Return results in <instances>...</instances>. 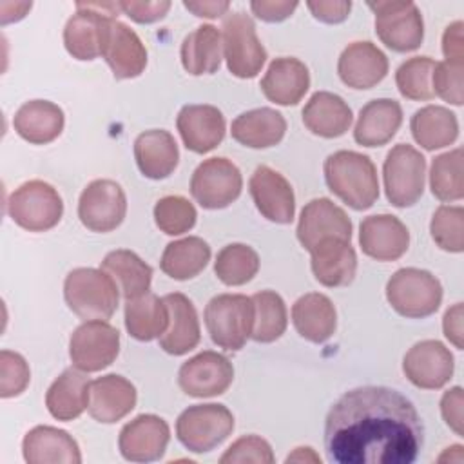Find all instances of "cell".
Here are the masks:
<instances>
[{
	"label": "cell",
	"instance_id": "38",
	"mask_svg": "<svg viewBox=\"0 0 464 464\" xmlns=\"http://www.w3.org/2000/svg\"><path fill=\"white\" fill-rule=\"evenodd\" d=\"M413 140L426 150L451 145L459 136L457 116L442 105H426L413 112L410 120Z\"/></svg>",
	"mask_w": 464,
	"mask_h": 464
},
{
	"label": "cell",
	"instance_id": "44",
	"mask_svg": "<svg viewBox=\"0 0 464 464\" xmlns=\"http://www.w3.org/2000/svg\"><path fill=\"white\" fill-rule=\"evenodd\" d=\"M435 63L437 62L430 56H413L402 62L395 71V83L399 92L413 102L431 100L435 96L431 87Z\"/></svg>",
	"mask_w": 464,
	"mask_h": 464
},
{
	"label": "cell",
	"instance_id": "33",
	"mask_svg": "<svg viewBox=\"0 0 464 464\" xmlns=\"http://www.w3.org/2000/svg\"><path fill=\"white\" fill-rule=\"evenodd\" d=\"M63 123V111L49 100H29L20 105L13 118L16 134L33 145L54 141L62 134Z\"/></svg>",
	"mask_w": 464,
	"mask_h": 464
},
{
	"label": "cell",
	"instance_id": "9",
	"mask_svg": "<svg viewBox=\"0 0 464 464\" xmlns=\"http://www.w3.org/2000/svg\"><path fill=\"white\" fill-rule=\"evenodd\" d=\"M120 11V2H78L76 13L63 27V45L67 53L82 62L102 56L107 20L116 18Z\"/></svg>",
	"mask_w": 464,
	"mask_h": 464
},
{
	"label": "cell",
	"instance_id": "8",
	"mask_svg": "<svg viewBox=\"0 0 464 464\" xmlns=\"http://www.w3.org/2000/svg\"><path fill=\"white\" fill-rule=\"evenodd\" d=\"M223 58L236 78H254L266 62V49L257 38L254 20L243 13H227L221 24Z\"/></svg>",
	"mask_w": 464,
	"mask_h": 464
},
{
	"label": "cell",
	"instance_id": "16",
	"mask_svg": "<svg viewBox=\"0 0 464 464\" xmlns=\"http://www.w3.org/2000/svg\"><path fill=\"white\" fill-rule=\"evenodd\" d=\"M455 359L450 348L437 339L415 343L402 359V372L408 381L422 390H439L453 375Z\"/></svg>",
	"mask_w": 464,
	"mask_h": 464
},
{
	"label": "cell",
	"instance_id": "24",
	"mask_svg": "<svg viewBox=\"0 0 464 464\" xmlns=\"http://www.w3.org/2000/svg\"><path fill=\"white\" fill-rule=\"evenodd\" d=\"M310 266L323 286H346L355 277L357 254L350 241L326 237L310 250Z\"/></svg>",
	"mask_w": 464,
	"mask_h": 464
},
{
	"label": "cell",
	"instance_id": "20",
	"mask_svg": "<svg viewBox=\"0 0 464 464\" xmlns=\"http://www.w3.org/2000/svg\"><path fill=\"white\" fill-rule=\"evenodd\" d=\"M297 241L304 250H312L326 237L352 239V221L348 214L328 198H315L308 201L297 221Z\"/></svg>",
	"mask_w": 464,
	"mask_h": 464
},
{
	"label": "cell",
	"instance_id": "47",
	"mask_svg": "<svg viewBox=\"0 0 464 464\" xmlns=\"http://www.w3.org/2000/svg\"><path fill=\"white\" fill-rule=\"evenodd\" d=\"M31 381L27 361L11 350L0 352V397L9 399L25 392Z\"/></svg>",
	"mask_w": 464,
	"mask_h": 464
},
{
	"label": "cell",
	"instance_id": "37",
	"mask_svg": "<svg viewBox=\"0 0 464 464\" xmlns=\"http://www.w3.org/2000/svg\"><path fill=\"white\" fill-rule=\"evenodd\" d=\"M221 33L210 24L196 27L183 38L181 65L192 76L212 74L219 69L223 58Z\"/></svg>",
	"mask_w": 464,
	"mask_h": 464
},
{
	"label": "cell",
	"instance_id": "1",
	"mask_svg": "<svg viewBox=\"0 0 464 464\" xmlns=\"http://www.w3.org/2000/svg\"><path fill=\"white\" fill-rule=\"evenodd\" d=\"M424 446L413 402L388 386L343 393L324 419V450L335 464H411Z\"/></svg>",
	"mask_w": 464,
	"mask_h": 464
},
{
	"label": "cell",
	"instance_id": "28",
	"mask_svg": "<svg viewBox=\"0 0 464 464\" xmlns=\"http://www.w3.org/2000/svg\"><path fill=\"white\" fill-rule=\"evenodd\" d=\"M24 460L29 464H80L78 442L54 426H34L22 440Z\"/></svg>",
	"mask_w": 464,
	"mask_h": 464
},
{
	"label": "cell",
	"instance_id": "41",
	"mask_svg": "<svg viewBox=\"0 0 464 464\" xmlns=\"http://www.w3.org/2000/svg\"><path fill=\"white\" fill-rule=\"evenodd\" d=\"M254 301V328L250 339L256 343L277 341L288 324L286 304L274 290H261L252 295Z\"/></svg>",
	"mask_w": 464,
	"mask_h": 464
},
{
	"label": "cell",
	"instance_id": "56",
	"mask_svg": "<svg viewBox=\"0 0 464 464\" xmlns=\"http://www.w3.org/2000/svg\"><path fill=\"white\" fill-rule=\"evenodd\" d=\"M183 7L188 9L190 13H194L199 18H218L227 14V11L230 9L228 2H216V0H203V2H183Z\"/></svg>",
	"mask_w": 464,
	"mask_h": 464
},
{
	"label": "cell",
	"instance_id": "22",
	"mask_svg": "<svg viewBox=\"0 0 464 464\" xmlns=\"http://www.w3.org/2000/svg\"><path fill=\"white\" fill-rule=\"evenodd\" d=\"M359 245L372 259L395 261L406 254L410 232L397 216L373 214L359 225Z\"/></svg>",
	"mask_w": 464,
	"mask_h": 464
},
{
	"label": "cell",
	"instance_id": "50",
	"mask_svg": "<svg viewBox=\"0 0 464 464\" xmlns=\"http://www.w3.org/2000/svg\"><path fill=\"white\" fill-rule=\"evenodd\" d=\"M462 388L453 386L448 392H444L440 399V413L444 422L457 433L464 435V417H462Z\"/></svg>",
	"mask_w": 464,
	"mask_h": 464
},
{
	"label": "cell",
	"instance_id": "31",
	"mask_svg": "<svg viewBox=\"0 0 464 464\" xmlns=\"http://www.w3.org/2000/svg\"><path fill=\"white\" fill-rule=\"evenodd\" d=\"M402 123L401 103L392 98H377L368 102L353 127V140L362 147L386 145Z\"/></svg>",
	"mask_w": 464,
	"mask_h": 464
},
{
	"label": "cell",
	"instance_id": "18",
	"mask_svg": "<svg viewBox=\"0 0 464 464\" xmlns=\"http://www.w3.org/2000/svg\"><path fill=\"white\" fill-rule=\"evenodd\" d=\"M102 58L116 80L140 76L147 67V49L140 36L123 22L109 18L105 25Z\"/></svg>",
	"mask_w": 464,
	"mask_h": 464
},
{
	"label": "cell",
	"instance_id": "57",
	"mask_svg": "<svg viewBox=\"0 0 464 464\" xmlns=\"http://www.w3.org/2000/svg\"><path fill=\"white\" fill-rule=\"evenodd\" d=\"M292 460H297V462L310 460V462H319L321 464V457L315 455L314 450L308 448V446L306 448H295V451L286 457V462H292Z\"/></svg>",
	"mask_w": 464,
	"mask_h": 464
},
{
	"label": "cell",
	"instance_id": "48",
	"mask_svg": "<svg viewBox=\"0 0 464 464\" xmlns=\"http://www.w3.org/2000/svg\"><path fill=\"white\" fill-rule=\"evenodd\" d=\"M276 460L270 444L259 435H245L232 442L225 453L219 457L221 464H272Z\"/></svg>",
	"mask_w": 464,
	"mask_h": 464
},
{
	"label": "cell",
	"instance_id": "25",
	"mask_svg": "<svg viewBox=\"0 0 464 464\" xmlns=\"http://www.w3.org/2000/svg\"><path fill=\"white\" fill-rule=\"evenodd\" d=\"M136 399V388L129 379L118 373H107L91 382L87 410L94 420L112 424L134 410Z\"/></svg>",
	"mask_w": 464,
	"mask_h": 464
},
{
	"label": "cell",
	"instance_id": "40",
	"mask_svg": "<svg viewBox=\"0 0 464 464\" xmlns=\"http://www.w3.org/2000/svg\"><path fill=\"white\" fill-rule=\"evenodd\" d=\"M210 261V246L198 236H188L172 241L165 246L160 268L163 274L176 281H187L196 277Z\"/></svg>",
	"mask_w": 464,
	"mask_h": 464
},
{
	"label": "cell",
	"instance_id": "15",
	"mask_svg": "<svg viewBox=\"0 0 464 464\" xmlns=\"http://www.w3.org/2000/svg\"><path fill=\"white\" fill-rule=\"evenodd\" d=\"M234 381V366L223 353L205 350L179 366L178 384L183 393L196 399L225 393Z\"/></svg>",
	"mask_w": 464,
	"mask_h": 464
},
{
	"label": "cell",
	"instance_id": "53",
	"mask_svg": "<svg viewBox=\"0 0 464 464\" xmlns=\"http://www.w3.org/2000/svg\"><path fill=\"white\" fill-rule=\"evenodd\" d=\"M306 7L314 14V18H317L319 22L341 24L348 18L350 9H352V2H348V0H341V2L319 0V2H306Z\"/></svg>",
	"mask_w": 464,
	"mask_h": 464
},
{
	"label": "cell",
	"instance_id": "36",
	"mask_svg": "<svg viewBox=\"0 0 464 464\" xmlns=\"http://www.w3.org/2000/svg\"><path fill=\"white\" fill-rule=\"evenodd\" d=\"M100 268L114 279L125 301L150 292L152 268L132 250L118 248L109 252Z\"/></svg>",
	"mask_w": 464,
	"mask_h": 464
},
{
	"label": "cell",
	"instance_id": "43",
	"mask_svg": "<svg viewBox=\"0 0 464 464\" xmlns=\"http://www.w3.org/2000/svg\"><path fill=\"white\" fill-rule=\"evenodd\" d=\"M430 188L431 194L440 201H460L464 198L460 147L433 158L430 167Z\"/></svg>",
	"mask_w": 464,
	"mask_h": 464
},
{
	"label": "cell",
	"instance_id": "46",
	"mask_svg": "<svg viewBox=\"0 0 464 464\" xmlns=\"http://www.w3.org/2000/svg\"><path fill=\"white\" fill-rule=\"evenodd\" d=\"M196 208L183 196H163L154 205L156 227L167 236H181L196 225Z\"/></svg>",
	"mask_w": 464,
	"mask_h": 464
},
{
	"label": "cell",
	"instance_id": "39",
	"mask_svg": "<svg viewBox=\"0 0 464 464\" xmlns=\"http://www.w3.org/2000/svg\"><path fill=\"white\" fill-rule=\"evenodd\" d=\"M169 326V308L163 297L147 292L125 301V328L136 341L160 339Z\"/></svg>",
	"mask_w": 464,
	"mask_h": 464
},
{
	"label": "cell",
	"instance_id": "30",
	"mask_svg": "<svg viewBox=\"0 0 464 464\" xmlns=\"http://www.w3.org/2000/svg\"><path fill=\"white\" fill-rule=\"evenodd\" d=\"M91 381L85 372L78 368L63 370L49 386L45 393L47 411L56 420H74L89 408Z\"/></svg>",
	"mask_w": 464,
	"mask_h": 464
},
{
	"label": "cell",
	"instance_id": "54",
	"mask_svg": "<svg viewBox=\"0 0 464 464\" xmlns=\"http://www.w3.org/2000/svg\"><path fill=\"white\" fill-rule=\"evenodd\" d=\"M462 22L457 20L450 24L442 34V53L446 62L464 63V38H462Z\"/></svg>",
	"mask_w": 464,
	"mask_h": 464
},
{
	"label": "cell",
	"instance_id": "19",
	"mask_svg": "<svg viewBox=\"0 0 464 464\" xmlns=\"http://www.w3.org/2000/svg\"><path fill=\"white\" fill-rule=\"evenodd\" d=\"M257 212L272 223L286 225L295 214V196L290 181L277 170L259 165L248 181Z\"/></svg>",
	"mask_w": 464,
	"mask_h": 464
},
{
	"label": "cell",
	"instance_id": "35",
	"mask_svg": "<svg viewBox=\"0 0 464 464\" xmlns=\"http://www.w3.org/2000/svg\"><path fill=\"white\" fill-rule=\"evenodd\" d=\"M286 132L285 116L270 107L241 112L230 127L232 138L250 149H268L277 145Z\"/></svg>",
	"mask_w": 464,
	"mask_h": 464
},
{
	"label": "cell",
	"instance_id": "26",
	"mask_svg": "<svg viewBox=\"0 0 464 464\" xmlns=\"http://www.w3.org/2000/svg\"><path fill=\"white\" fill-rule=\"evenodd\" d=\"M169 308V326L160 337V348L170 355H185L201 339L199 319L192 301L179 292L163 295Z\"/></svg>",
	"mask_w": 464,
	"mask_h": 464
},
{
	"label": "cell",
	"instance_id": "42",
	"mask_svg": "<svg viewBox=\"0 0 464 464\" xmlns=\"http://www.w3.org/2000/svg\"><path fill=\"white\" fill-rule=\"evenodd\" d=\"M259 270L257 252L245 243L223 246L214 261V274L227 286H241L254 279Z\"/></svg>",
	"mask_w": 464,
	"mask_h": 464
},
{
	"label": "cell",
	"instance_id": "29",
	"mask_svg": "<svg viewBox=\"0 0 464 464\" xmlns=\"http://www.w3.org/2000/svg\"><path fill=\"white\" fill-rule=\"evenodd\" d=\"M134 160L140 172L149 179L169 178L179 161L174 136L163 129H150L134 140Z\"/></svg>",
	"mask_w": 464,
	"mask_h": 464
},
{
	"label": "cell",
	"instance_id": "49",
	"mask_svg": "<svg viewBox=\"0 0 464 464\" xmlns=\"http://www.w3.org/2000/svg\"><path fill=\"white\" fill-rule=\"evenodd\" d=\"M462 72L464 63L455 62H437L431 76L433 94L442 98L451 105H462Z\"/></svg>",
	"mask_w": 464,
	"mask_h": 464
},
{
	"label": "cell",
	"instance_id": "4",
	"mask_svg": "<svg viewBox=\"0 0 464 464\" xmlns=\"http://www.w3.org/2000/svg\"><path fill=\"white\" fill-rule=\"evenodd\" d=\"M203 319L214 344L237 352L254 328V301L243 294L214 295L205 306Z\"/></svg>",
	"mask_w": 464,
	"mask_h": 464
},
{
	"label": "cell",
	"instance_id": "6",
	"mask_svg": "<svg viewBox=\"0 0 464 464\" xmlns=\"http://www.w3.org/2000/svg\"><path fill=\"white\" fill-rule=\"evenodd\" d=\"M7 214L24 230L45 232L60 223L63 201L51 183L31 179L9 194Z\"/></svg>",
	"mask_w": 464,
	"mask_h": 464
},
{
	"label": "cell",
	"instance_id": "51",
	"mask_svg": "<svg viewBox=\"0 0 464 464\" xmlns=\"http://www.w3.org/2000/svg\"><path fill=\"white\" fill-rule=\"evenodd\" d=\"M120 9L138 24H152L167 14L170 2H120Z\"/></svg>",
	"mask_w": 464,
	"mask_h": 464
},
{
	"label": "cell",
	"instance_id": "45",
	"mask_svg": "<svg viewBox=\"0 0 464 464\" xmlns=\"http://www.w3.org/2000/svg\"><path fill=\"white\" fill-rule=\"evenodd\" d=\"M431 239L446 252L464 250V208L460 205H440L430 223Z\"/></svg>",
	"mask_w": 464,
	"mask_h": 464
},
{
	"label": "cell",
	"instance_id": "55",
	"mask_svg": "<svg viewBox=\"0 0 464 464\" xmlns=\"http://www.w3.org/2000/svg\"><path fill=\"white\" fill-rule=\"evenodd\" d=\"M462 317H464V312H462V303H455L453 306H450L442 317V330H444V335L446 339L457 348V350H462L464 348V343H462V337H464V330H462Z\"/></svg>",
	"mask_w": 464,
	"mask_h": 464
},
{
	"label": "cell",
	"instance_id": "34",
	"mask_svg": "<svg viewBox=\"0 0 464 464\" xmlns=\"http://www.w3.org/2000/svg\"><path fill=\"white\" fill-rule=\"evenodd\" d=\"M292 323L303 339L321 344L335 334L337 312L328 295L310 292L294 303Z\"/></svg>",
	"mask_w": 464,
	"mask_h": 464
},
{
	"label": "cell",
	"instance_id": "12",
	"mask_svg": "<svg viewBox=\"0 0 464 464\" xmlns=\"http://www.w3.org/2000/svg\"><path fill=\"white\" fill-rule=\"evenodd\" d=\"M120 353V332L103 319L83 321L69 339V357L74 368L92 373L114 362Z\"/></svg>",
	"mask_w": 464,
	"mask_h": 464
},
{
	"label": "cell",
	"instance_id": "17",
	"mask_svg": "<svg viewBox=\"0 0 464 464\" xmlns=\"http://www.w3.org/2000/svg\"><path fill=\"white\" fill-rule=\"evenodd\" d=\"M169 440L170 428L167 420L154 413H141L121 428L118 448L125 460L154 462L165 455Z\"/></svg>",
	"mask_w": 464,
	"mask_h": 464
},
{
	"label": "cell",
	"instance_id": "52",
	"mask_svg": "<svg viewBox=\"0 0 464 464\" xmlns=\"http://www.w3.org/2000/svg\"><path fill=\"white\" fill-rule=\"evenodd\" d=\"M252 13L268 24L283 22L297 9V2H276V0H254L250 2Z\"/></svg>",
	"mask_w": 464,
	"mask_h": 464
},
{
	"label": "cell",
	"instance_id": "21",
	"mask_svg": "<svg viewBox=\"0 0 464 464\" xmlns=\"http://www.w3.org/2000/svg\"><path fill=\"white\" fill-rule=\"evenodd\" d=\"M176 127L183 145L196 154L214 150L223 141L227 130L223 112L207 103L183 105L178 112Z\"/></svg>",
	"mask_w": 464,
	"mask_h": 464
},
{
	"label": "cell",
	"instance_id": "14",
	"mask_svg": "<svg viewBox=\"0 0 464 464\" xmlns=\"http://www.w3.org/2000/svg\"><path fill=\"white\" fill-rule=\"evenodd\" d=\"M127 214V196L114 179H94L80 194L78 218L91 232H111Z\"/></svg>",
	"mask_w": 464,
	"mask_h": 464
},
{
	"label": "cell",
	"instance_id": "23",
	"mask_svg": "<svg viewBox=\"0 0 464 464\" xmlns=\"http://www.w3.org/2000/svg\"><path fill=\"white\" fill-rule=\"evenodd\" d=\"M337 74L352 89H372L388 74V58L368 40L352 42L337 60Z\"/></svg>",
	"mask_w": 464,
	"mask_h": 464
},
{
	"label": "cell",
	"instance_id": "2",
	"mask_svg": "<svg viewBox=\"0 0 464 464\" xmlns=\"http://www.w3.org/2000/svg\"><path fill=\"white\" fill-rule=\"evenodd\" d=\"M328 188L353 210L370 208L379 198V179L373 161L355 150H337L324 160Z\"/></svg>",
	"mask_w": 464,
	"mask_h": 464
},
{
	"label": "cell",
	"instance_id": "10",
	"mask_svg": "<svg viewBox=\"0 0 464 464\" xmlns=\"http://www.w3.org/2000/svg\"><path fill=\"white\" fill-rule=\"evenodd\" d=\"M384 192L388 201L397 208L415 205L426 181V158L408 143H397L386 154L382 165Z\"/></svg>",
	"mask_w": 464,
	"mask_h": 464
},
{
	"label": "cell",
	"instance_id": "11",
	"mask_svg": "<svg viewBox=\"0 0 464 464\" xmlns=\"http://www.w3.org/2000/svg\"><path fill=\"white\" fill-rule=\"evenodd\" d=\"M375 13V33L379 40L395 53H411L422 45L424 20L413 2L379 0L368 2Z\"/></svg>",
	"mask_w": 464,
	"mask_h": 464
},
{
	"label": "cell",
	"instance_id": "5",
	"mask_svg": "<svg viewBox=\"0 0 464 464\" xmlns=\"http://www.w3.org/2000/svg\"><path fill=\"white\" fill-rule=\"evenodd\" d=\"M386 299L402 317L422 319L435 314L442 303V285L428 270L399 268L386 283Z\"/></svg>",
	"mask_w": 464,
	"mask_h": 464
},
{
	"label": "cell",
	"instance_id": "13",
	"mask_svg": "<svg viewBox=\"0 0 464 464\" xmlns=\"http://www.w3.org/2000/svg\"><path fill=\"white\" fill-rule=\"evenodd\" d=\"M243 188V178L228 158L214 156L203 160L190 178L192 198L208 210L225 208L234 203Z\"/></svg>",
	"mask_w": 464,
	"mask_h": 464
},
{
	"label": "cell",
	"instance_id": "7",
	"mask_svg": "<svg viewBox=\"0 0 464 464\" xmlns=\"http://www.w3.org/2000/svg\"><path fill=\"white\" fill-rule=\"evenodd\" d=\"M234 431V415L225 404H194L176 420L178 440L192 453H207L227 440Z\"/></svg>",
	"mask_w": 464,
	"mask_h": 464
},
{
	"label": "cell",
	"instance_id": "3",
	"mask_svg": "<svg viewBox=\"0 0 464 464\" xmlns=\"http://www.w3.org/2000/svg\"><path fill=\"white\" fill-rule=\"evenodd\" d=\"M63 297L78 317L107 321L118 308L120 288L105 270L82 266L65 276Z\"/></svg>",
	"mask_w": 464,
	"mask_h": 464
},
{
	"label": "cell",
	"instance_id": "32",
	"mask_svg": "<svg viewBox=\"0 0 464 464\" xmlns=\"http://www.w3.org/2000/svg\"><path fill=\"white\" fill-rule=\"evenodd\" d=\"M304 127L321 138H339L343 136L353 120L348 103L334 92L317 91L303 107Z\"/></svg>",
	"mask_w": 464,
	"mask_h": 464
},
{
	"label": "cell",
	"instance_id": "27",
	"mask_svg": "<svg viewBox=\"0 0 464 464\" xmlns=\"http://www.w3.org/2000/svg\"><path fill=\"white\" fill-rule=\"evenodd\" d=\"M308 87V67L294 56H281L272 60L261 80V91L265 98L285 107L297 105L306 94Z\"/></svg>",
	"mask_w": 464,
	"mask_h": 464
}]
</instances>
